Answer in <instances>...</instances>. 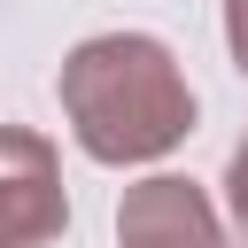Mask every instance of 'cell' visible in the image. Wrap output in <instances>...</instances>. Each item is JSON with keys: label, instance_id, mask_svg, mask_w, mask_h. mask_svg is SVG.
<instances>
[{"label": "cell", "instance_id": "cell-1", "mask_svg": "<svg viewBox=\"0 0 248 248\" xmlns=\"http://www.w3.org/2000/svg\"><path fill=\"white\" fill-rule=\"evenodd\" d=\"M62 108H70L78 147L101 163H147V155L178 147L194 124V93H186L178 62L140 31L85 39L62 62Z\"/></svg>", "mask_w": 248, "mask_h": 248}, {"label": "cell", "instance_id": "cell-2", "mask_svg": "<svg viewBox=\"0 0 248 248\" xmlns=\"http://www.w3.org/2000/svg\"><path fill=\"white\" fill-rule=\"evenodd\" d=\"M70 225L62 209V178H54V147L39 132L0 124V248H39Z\"/></svg>", "mask_w": 248, "mask_h": 248}, {"label": "cell", "instance_id": "cell-3", "mask_svg": "<svg viewBox=\"0 0 248 248\" xmlns=\"http://www.w3.org/2000/svg\"><path fill=\"white\" fill-rule=\"evenodd\" d=\"M116 240L124 248H217V209L186 178H147V186L124 194Z\"/></svg>", "mask_w": 248, "mask_h": 248}, {"label": "cell", "instance_id": "cell-4", "mask_svg": "<svg viewBox=\"0 0 248 248\" xmlns=\"http://www.w3.org/2000/svg\"><path fill=\"white\" fill-rule=\"evenodd\" d=\"M225 31H232V54L248 70V0H225Z\"/></svg>", "mask_w": 248, "mask_h": 248}, {"label": "cell", "instance_id": "cell-5", "mask_svg": "<svg viewBox=\"0 0 248 248\" xmlns=\"http://www.w3.org/2000/svg\"><path fill=\"white\" fill-rule=\"evenodd\" d=\"M232 217L248 225V140H240V155H232Z\"/></svg>", "mask_w": 248, "mask_h": 248}]
</instances>
